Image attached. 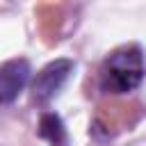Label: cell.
I'll return each instance as SVG.
<instances>
[{"label":"cell","instance_id":"cell-2","mask_svg":"<svg viewBox=\"0 0 146 146\" xmlns=\"http://www.w3.org/2000/svg\"><path fill=\"white\" fill-rule=\"evenodd\" d=\"M73 68H75L73 62L66 59V57H59V59L48 62V64L34 75V80L30 82V89H32V98H34V103L43 105V103L52 100V98L62 91V87L66 84V80L71 78Z\"/></svg>","mask_w":146,"mask_h":146},{"label":"cell","instance_id":"cell-1","mask_svg":"<svg viewBox=\"0 0 146 146\" xmlns=\"http://www.w3.org/2000/svg\"><path fill=\"white\" fill-rule=\"evenodd\" d=\"M144 80V52L139 46H121L103 62L98 87L103 94L123 96L135 91Z\"/></svg>","mask_w":146,"mask_h":146},{"label":"cell","instance_id":"cell-3","mask_svg":"<svg viewBox=\"0 0 146 146\" xmlns=\"http://www.w3.org/2000/svg\"><path fill=\"white\" fill-rule=\"evenodd\" d=\"M32 80V66L25 57L7 59L0 66V105L14 103Z\"/></svg>","mask_w":146,"mask_h":146},{"label":"cell","instance_id":"cell-4","mask_svg":"<svg viewBox=\"0 0 146 146\" xmlns=\"http://www.w3.org/2000/svg\"><path fill=\"white\" fill-rule=\"evenodd\" d=\"M39 137L46 139L50 146H64L66 144V128H64V121L59 114L55 112H46L41 114L39 119Z\"/></svg>","mask_w":146,"mask_h":146}]
</instances>
